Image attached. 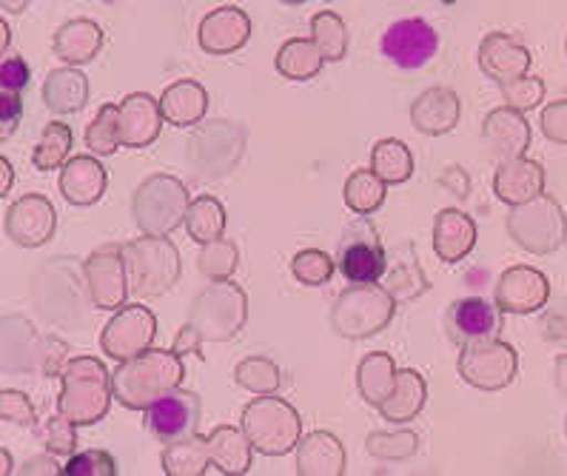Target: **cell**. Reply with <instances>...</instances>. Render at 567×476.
Here are the masks:
<instances>
[{"instance_id": "obj_15", "label": "cell", "mask_w": 567, "mask_h": 476, "mask_svg": "<svg viewBox=\"0 0 567 476\" xmlns=\"http://www.w3.org/2000/svg\"><path fill=\"white\" fill-rule=\"evenodd\" d=\"M86 280L97 309H121L128 294V277L123 249L103 246L86 260Z\"/></svg>"}, {"instance_id": "obj_12", "label": "cell", "mask_w": 567, "mask_h": 476, "mask_svg": "<svg viewBox=\"0 0 567 476\" xmlns=\"http://www.w3.org/2000/svg\"><path fill=\"white\" fill-rule=\"evenodd\" d=\"M380 49L400 69H422L440 52V34L422 18H405L385 29Z\"/></svg>"}, {"instance_id": "obj_13", "label": "cell", "mask_w": 567, "mask_h": 476, "mask_svg": "<svg viewBox=\"0 0 567 476\" xmlns=\"http://www.w3.org/2000/svg\"><path fill=\"white\" fill-rule=\"evenodd\" d=\"M243 317H246V294L226 280L217 282L214 289L203 291L192 311L194 325L203 334H212L217 340H226L234 331L243 329Z\"/></svg>"}, {"instance_id": "obj_14", "label": "cell", "mask_w": 567, "mask_h": 476, "mask_svg": "<svg viewBox=\"0 0 567 476\" xmlns=\"http://www.w3.org/2000/svg\"><path fill=\"white\" fill-rule=\"evenodd\" d=\"M505 329L502 309L494 300H482V297H465L456 300L445 314V331L451 342L467 345L476 340H496Z\"/></svg>"}, {"instance_id": "obj_27", "label": "cell", "mask_w": 567, "mask_h": 476, "mask_svg": "<svg viewBox=\"0 0 567 476\" xmlns=\"http://www.w3.org/2000/svg\"><path fill=\"white\" fill-rule=\"evenodd\" d=\"M161 114L163 121L177 128L194 126L206 117L208 94L197 81H177L161 94Z\"/></svg>"}, {"instance_id": "obj_9", "label": "cell", "mask_w": 567, "mask_h": 476, "mask_svg": "<svg viewBox=\"0 0 567 476\" xmlns=\"http://www.w3.org/2000/svg\"><path fill=\"white\" fill-rule=\"evenodd\" d=\"M388 271V255L377 228L368 220L354 223L340 240V275L348 282H380Z\"/></svg>"}, {"instance_id": "obj_42", "label": "cell", "mask_w": 567, "mask_h": 476, "mask_svg": "<svg viewBox=\"0 0 567 476\" xmlns=\"http://www.w3.org/2000/svg\"><path fill=\"white\" fill-rule=\"evenodd\" d=\"M337 266L334 260L322 249H302L297 251L291 260V275L302 282V286H322L334 277Z\"/></svg>"}, {"instance_id": "obj_18", "label": "cell", "mask_w": 567, "mask_h": 476, "mask_svg": "<svg viewBox=\"0 0 567 476\" xmlns=\"http://www.w3.org/2000/svg\"><path fill=\"white\" fill-rule=\"evenodd\" d=\"M163 123L166 121H163L161 114V103L146 92L128 94L126 101L117 106V135H121V146H152L161 137Z\"/></svg>"}, {"instance_id": "obj_52", "label": "cell", "mask_w": 567, "mask_h": 476, "mask_svg": "<svg viewBox=\"0 0 567 476\" xmlns=\"http://www.w3.org/2000/svg\"><path fill=\"white\" fill-rule=\"evenodd\" d=\"M200 340H203V331L194 325V322H188L186 329L181 331V337H177V342H174V351L177 354H194V351L200 349Z\"/></svg>"}, {"instance_id": "obj_25", "label": "cell", "mask_w": 567, "mask_h": 476, "mask_svg": "<svg viewBox=\"0 0 567 476\" xmlns=\"http://www.w3.org/2000/svg\"><path fill=\"white\" fill-rule=\"evenodd\" d=\"M476 246V223L460 211L445 208L434 220V251L442 262L465 260Z\"/></svg>"}, {"instance_id": "obj_54", "label": "cell", "mask_w": 567, "mask_h": 476, "mask_svg": "<svg viewBox=\"0 0 567 476\" xmlns=\"http://www.w3.org/2000/svg\"><path fill=\"white\" fill-rule=\"evenodd\" d=\"M14 186V168L7 157H0V200L9 195V188Z\"/></svg>"}, {"instance_id": "obj_32", "label": "cell", "mask_w": 567, "mask_h": 476, "mask_svg": "<svg viewBox=\"0 0 567 476\" xmlns=\"http://www.w3.org/2000/svg\"><path fill=\"white\" fill-rule=\"evenodd\" d=\"M326 66L320 46L308 38H295L277 52V72L288 81H311Z\"/></svg>"}, {"instance_id": "obj_41", "label": "cell", "mask_w": 567, "mask_h": 476, "mask_svg": "<svg viewBox=\"0 0 567 476\" xmlns=\"http://www.w3.org/2000/svg\"><path fill=\"white\" fill-rule=\"evenodd\" d=\"M234 380L246 391H254V394H274V391L280 389V371H277L271 360H262V356L243 360L237 371H234Z\"/></svg>"}, {"instance_id": "obj_28", "label": "cell", "mask_w": 567, "mask_h": 476, "mask_svg": "<svg viewBox=\"0 0 567 476\" xmlns=\"http://www.w3.org/2000/svg\"><path fill=\"white\" fill-rule=\"evenodd\" d=\"M427 400V385L416 371L411 369H396L394 389L382 400L380 414L385 416L388 423H411L422 411Z\"/></svg>"}, {"instance_id": "obj_55", "label": "cell", "mask_w": 567, "mask_h": 476, "mask_svg": "<svg viewBox=\"0 0 567 476\" xmlns=\"http://www.w3.org/2000/svg\"><path fill=\"white\" fill-rule=\"evenodd\" d=\"M556 385H559L561 394L567 396V354L556 360Z\"/></svg>"}, {"instance_id": "obj_45", "label": "cell", "mask_w": 567, "mask_h": 476, "mask_svg": "<svg viewBox=\"0 0 567 476\" xmlns=\"http://www.w3.org/2000/svg\"><path fill=\"white\" fill-rule=\"evenodd\" d=\"M234 266H237V249H234V242L217 240V242H208L206 249H203L200 271L206 277H212L214 282L228 280Z\"/></svg>"}, {"instance_id": "obj_37", "label": "cell", "mask_w": 567, "mask_h": 476, "mask_svg": "<svg viewBox=\"0 0 567 476\" xmlns=\"http://www.w3.org/2000/svg\"><path fill=\"white\" fill-rule=\"evenodd\" d=\"M388 186L380 177L371 172V168H360L346 180V206L354 211V215H374L380 211L382 203H385Z\"/></svg>"}, {"instance_id": "obj_11", "label": "cell", "mask_w": 567, "mask_h": 476, "mask_svg": "<svg viewBox=\"0 0 567 476\" xmlns=\"http://www.w3.org/2000/svg\"><path fill=\"white\" fill-rule=\"evenodd\" d=\"M200 396L194 394V391L174 389L148 405L146 428L163 445L177 443V439L197 434V428H200Z\"/></svg>"}, {"instance_id": "obj_29", "label": "cell", "mask_w": 567, "mask_h": 476, "mask_svg": "<svg viewBox=\"0 0 567 476\" xmlns=\"http://www.w3.org/2000/svg\"><path fill=\"white\" fill-rule=\"evenodd\" d=\"M208 445V456H212V463L223 470V474H234L240 476L251 468V443H248L246 431L231 428V425H220V428H214L212 434L206 436Z\"/></svg>"}, {"instance_id": "obj_59", "label": "cell", "mask_w": 567, "mask_h": 476, "mask_svg": "<svg viewBox=\"0 0 567 476\" xmlns=\"http://www.w3.org/2000/svg\"><path fill=\"white\" fill-rule=\"evenodd\" d=\"M282 3H288V7H297V3H302V0H282Z\"/></svg>"}, {"instance_id": "obj_39", "label": "cell", "mask_w": 567, "mask_h": 476, "mask_svg": "<svg viewBox=\"0 0 567 476\" xmlns=\"http://www.w3.org/2000/svg\"><path fill=\"white\" fill-rule=\"evenodd\" d=\"M311 41L320 46L326 61H342L348 52V32L340 14L320 12L311 21Z\"/></svg>"}, {"instance_id": "obj_10", "label": "cell", "mask_w": 567, "mask_h": 476, "mask_svg": "<svg viewBox=\"0 0 567 476\" xmlns=\"http://www.w3.org/2000/svg\"><path fill=\"white\" fill-rule=\"evenodd\" d=\"M154 334H157V317L146 306H126L109 320V325L101 334V349L109 360H132L152 349Z\"/></svg>"}, {"instance_id": "obj_21", "label": "cell", "mask_w": 567, "mask_h": 476, "mask_svg": "<svg viewBox=\"0 0 567 476\" xmlns=\"http://www.w3.org/2000/svg\"><path fill=\"white\" fill-rule=\"evenodd\" d=\"M545 192V168L539 163L522 157L502 161L494 175V195L507 206H522L530 203Z\"/></svg>"}, {"instance_id": "obj_50", "label": "cell", "mask_w": 567, "mask_h": 476, "mask_svg": "<svg viewBox=\"0 0 567 476\" xmlns=\"http://www.w3.org/2000/svg\"><path fill=\"white\" fill-rule=\"evenodd\" d=\"M542 135L547 141L559 143V146H567V101H556L542 112Z\"/></svg>"}, {"instance_id": "obj_57", "label": "cell", "mask_w": 567, "mask_h": 476, "mask_svg": "<svg viewBox=\"0 0 567 476\" xmlns=\"http://www.w3.org/2000/svg\"><path fill=\"white\" fill-rule=\"evenodd\" d=\"M7 46H9V27L0 21V54L7 52Z\"/></svg>"}, {"instance_id": "obj_26", "label": "cell", "mask_w": 567, "mask_h": 476, "mask_svg": "<svg viewBox=\"0 0 567 476\" xmlns=\"http://www.w3.org/2000/svg\"><path fill=\"white\" fill-rule=\"evenodd\" d=\"M346 470V448L334 434L315 431L297 443V474L340 476Z\"/></svg>"}, {"instance_id": "obj_44", "label": "cell", "mask_w": 567, "mask_h": 476, "mask_svg": "<svg viewBox=\"0 0 567 476\" xmlns=\"http://www.w3.org/2000/svg\"><path fill=\"white\" fill-rule=\"evenodd\" d=\"M502 89V97H505V106L516 108V112H530V108L539 106L545 101V83L539 77H516V81L505 83Z\"/></svg>"}, {"instance_id": "obj_20", "label": "cell", "mask_w": 567, "mask_h": 476, "mask_svg": "<svg viewBox=\"0 0 567 476\" xmlns=\"http://www.w3.org/2000/svg\"><path fill=\"white\" fill-rule=\"evenodd\" d=\"M248 38H251V21L237 7H220L208 12L197 32V41L206 54H231L246 46Z\"/></svg>"}, {"instance_id": "obj_43", "label": "cell", "mask_w": 567, "mask_h": 476, "mask_svg": "<svg viewBox=\"0 0 567 476\" xmlns=\"http://www.w3.org/2000/svg\"><path fill=\"white\" fill-rule=\"evenodd\" d=\"M368 451L377 459H388V463H402L416 451V434L414 431H400V434H377L368 436Z\"/></svg>"}, {"instance_id": "obj_46", "label": "cell", "mask_w": 567, "mask_h": 476, "mask_svg": "<svg viewBox=\"0 0 567 476\" xmlns=\"http://www.w3.org/2000/svg\"><path fill=\"white\" fill-rule=\"evenodd\" d=\"M63 474L69 476H114L117 465H114L112 454L106 451H83V454H72L63 465Z\"/></svg>"}, {"instance_id": "obj_23", "label": "cell", "mask_w": 567, "mask_h": 476, "mask_svg": "<svg viewBox=\"0 0 567 476\" xmlns=\"http://www.w3.org/2000/svg\"><path fill=\"white\" fill-rule=\"evenodd\" d=\"M482 137L491 152H496L502 161H511L525 155L530 146V123L525 121V114L511 106L494 108L482 123Z\"/></svg>"}, {"instance_id": "obj_31", "label": "cell", "mask_w": 567, "mask_h": 476, "mask_svg": "<svg viewBox=\"0 0 567 476\" xmlns=\"http://www.w3.org/2000/svg\"><path fill=\"white\" fill-rule=\"evenodd\" d=\"M43 101L49 112L72 114L86 106L89 81L81 69H54L43 83Z\"/></svg>"}, {"instance_id": "obj_56", "label": "cell", "mask_w": 567, "mask_h": 476, "mask_svg": "<svg viewBox=\"0 0 567 476\" xmlns=\"http://www.w3.org/2000/svg\"><path fill=\"white\" fill-rule=\"evenodd\" d=\"M0 3H3V9H9V12H23L29 0H0Z\"/></svg>"}, {"instance_id": "obj_51", "label": "cell", "mask_w": 567, "mask_h": 476, "mask_svg": "<svg viewBox=\"0 0 567 476\" xmlns=\"http://www.w3.org/2000/svg\"><path fill=\"white\" fill-rule=\"evenodd\" d=\"M29 81H32V69L23 58L12 54L7 61H0V89L21 94L29 86Z\"/></svg>"}, {"instance_id": "obj_58", "label": "cell", "mask_w": 567, "mask_h": 476, "mask_svg": "<svg viewBox=\"0 0 567 476\" xmlns=\"http://www.w3.org/2000/svg\"><path fill=\"white\" fill-rule=\"evenodd\" d=\"M12 470V459H9V454L3 448H0V474H9Z\"/></svg>"}, {"instance_id": "obj_30", "label": "cell", "mask_w": 567, "mask_h": 476, "mask_svg": "<svg viewBox=\"0 0 567 476\" xmlns=\"http://www.w3.org/2000/svg\"><path fill=\"white\" fill-rule=\"evenodd\" d=\"M103 46V32L92 21H72L54 34V54L69 66H83L94 61Z\"/></svg>"}, {"instance_id": "obj_35", "label": "cell", "mask_w": 567, "mask_h": 476, "mask_svg": "<svg viewBox=\"0 0 567 476\" xmlns=\"http://www.w3.org/2000/svg\"><path fill=\"white\" fill-rule=\"evenodd\" d=\"M371 172L385 186H400V183H408L411 175H414V157H411L405 143L394 141V137H385L371 152Z\"/></svg>"}, {"instance_id": "obj_24", "label": "cell", "mask_w": 567, "mask_h": 476, "mask_svg": "<svg viewBox=\"0 0 567 476\" xmlns=\"http://www.w3.org/2000/svg\"><path fill=\"white\" fill-rule=\"evenodd\" d=\"M411 123L420 135H447L460 123V97L454 89L434 86L422 92L411 106Z\"/></svg>"}, {"instance_id": "obj_8", "label": "cell", "mask_w": 567, "mask_h": 476, "mask_svg": "<svg viewBox=\"0 0 567 476\" xmlns=\"http://www.w3.org/2000/svg\"><path fill=\"white\" fill-rule=\"evenodd\" d=\"M460 376L480 391H502L519 374V354L514 345L496 340H476L462 345Z\"/></svg>"}, {"instance_id": "obj_19", "label": "cell", "mask_w": 567, "mask_h": 476, "mask_svg": "<svg viewBox=\"0 0 567 476\" xmlns=\"http://www.w3.org/2000/svg\"><path fill=\"white\" fill-rule=\"evenodd\" d=\"M480 69L499 86L525 77L530 69V52L505 32H491L480 43Z\"/></svg>"}, {"instance_id": "obj_1", "label": "cell", "mask_w": 567, "mask_h": 476, "mask_svg": "<svg viewBox=\"0 0 567 476\" xmlns=\"http://www.w3.org/2000/svg\"><path fill=\"white\" fill-rule=\"evenodd\" d=\"M186 369L177 351L146 349L143 354L123 360L112 374V394L132 411H146L154 400L181 389Z\"/></svg>"}, {"instance_id": "obj_48", "label": "cell", "mask_w": 567, "mask_h": 476, "mask_svg": "<svg viewBox=\"0 0 567 476\" xmlns=\"http://www.w3.org/2000/svg\"><path fill=\"white\" fill-rule=\"evenodd\" d=\"M0 420L32 428L38 423V414H34L27 394H21V391H0Z\"/></svg>"}, {"instance_id": "obj_5", "label": "cell", "mask_w": 567, "mask_h": 476, "mask_svg": "<svg viewBox=\"0 0 567 476\" xmlns=\"http://www.w3.org/2000/svg\"><path fill=\"white\" fill-rule=\"evenodd\" d=\"M394 317V297L380 282H351L331 311V325L348 340H362L382 331Z\"/></svg>"}, {"instance_id": "obj_3", "label": "cell", "mask_w": 567, "mask_h": 476, "mask_svg": "<svg viewBox=\"0 0 567 476\" xmlns=\"http://www.w3.org/2000/svg\"><path fill=\"white\" fill-rule=\"evenodd\" d=\"M128 289L134 297L157 300L181 280V255L168 237H141L123 249Z\"/></svg>"}, {"instance_id": "obj_36", "label": "cell", "mask_w": 567, "mask_h": 476, "mask_svg": "<svg viewBox=\"0 0 567 476\" xmlns=\"http://www.w3.org/2000/svg\"><path fill=\"white\" fill-rule=\"evenodd\" d=\"M396 365L388 354H368L357 371V383H360V394L365 403L380 408L382 400L394 389Z\"/></svg>"}, {"instance_id": "obj_53", "label": "cell", "mask_w": 567, "mask_h": 476, "mask_svg": "<svg viewBox=\"0 0 567 476\" xmlns=\"http://www.w3.org/2000/svg\"><path fill=\"white\" fill-rule=\"evenodd\" d=\"M21 474H63V465L52 463V456H41V459L23 465Z\"/></svg>"}, {"instance_id": "obj_7", "label": "cell", "mask_w": 567, "mask_h": 476, "mask_svg": "<svg viewBox=\"0 0 567 476\" xmlns=\"http://www.w3.org/2000/svg\"><path fill=\"white\" fill-rule=\"evenodd\" d=\"M507 235L530 255H554L567 240V217L554 197L539 195L536 200L511 208Z\"/></svg>"}, {"instance_id": "obj_6", "label": "cell", "mask_w": 567, "mask_h": 476, "mask_svg": "<svg viewBox=\"0 0 567 476\" xmlns=\"http://www.w3.org/2000/svg\"><path fill=\"white\" fill-rule=\"evenodd\" d=\"M188 203L192 197L177 177L154 175L134 192V220L143 235L168 237L186 220Z\"/></svg>"}, {"instance_id": "obj_33", "label": "cell", "mask_w": 567, "mask_h": 476, "mask_svg": "<svg viewBox=\"0 0 567 476\" xmlns=\"http://www.w3.org/2000/svg\"><path fill=\"white\" fill-rule=\"evenodd\" d=\"M186 231L194 242L208 246V242L223 240V231H226V208L217 197H197V200L188 203L186 211Z\"/></svg>"}, {"instance_id": "obj_47", "label": "cell", "mask_w": 567, "mask_h": 476, "mask_svg": "<svg viewBox=\"0 0 567 476\" xmlns=\"http://www.w3.org/2000/svg\"><path fill=\"white\" fill-rule=\"evenodd\" d=\"M74 428L78 425L72 423V420H66L63 414H58L54 420H49L47 425V448L52 456H72L74 454V445H78V434H74Z\"/></svg>"}, {"instance_id": "obj_22", "label": "cell", "mask_w": 567, "mask_h": 476, "mask_svg": "<svg viewBox=\"0 0 567 476\" xmlns=\"http://www.w3.org/2000/svg\"><path fill=\"white\" fill-rule=\"evenodd\" d=\"M109 175L103 163L92 155L69 157L61 168V195L66 197L72 206H94L106 195Z\"/></svg>"}, {"instance_id": "obj_49", "label": "cell", "mask_w": 567, "mask_h": 476, "mask_svg": "<svg viewBox=\"0 0 567 476\" xmlns=\"http://www.w3.org/2000/svg\"><path fill=\"white\" fill-rule=\"evenodd\" d=\"M21 117H23L21 94L0 89V143L9 141V137L18 132V126H21Z\"/></svg>"}, {"instance_id": "obj_34", "label": "cell", "mask_w": 567, "mask_h": 476, "mask_svg": "<svg viewBox=\"0 0 567 476\" xmlns=\"http://www.w3.org/2000/svg\"><path fill=\"white\" fill-rule=\"evenodd\" d=\"M212 465L208 445L203 436H186L177 443H168L163 451V470L168 476H203Z\"/></svg>"}, {"instance_id": "obj_2", "label": "cell", "mask_w": 567, "mask_h": 476, "mask_svg": "<svg viewBox=\"0 0 567 476\" xmlns=\"http://www.w3.org/2000/svg\"><path fill=\"white\" fill-rule=\"evenodd\" d=\"M112 376L106 365L94 356H78L63 365L58 414L72 420L74 425L101 423L112 405Z\"/></svg>"}, {"instance_id": "obj_16", "label": "cell", "mask_w": 567, "mask_h": 476, "mask_svg": "<svg viewBox=\"0 0 567 476\" xmlns=\"http://www.w3.org/2000/svg\"><path fill=\"white\" fill-rule=\"evenodd\" d=\"M550 297V282L539 269L514 266L499 277L494 291V302L507 314H534L545 309Z\"/></svg>"}, {"instance_id": "obj_60", "label": "cell", "mask_w": 567, "mask_h": 476, "mask_svg": "<svg viewBox=\"0 0 567 476\" xmlns=\"http://www.w3.org/2000/svg\"><path fill=\"white\" fill-rule=\"evenodd\" d=\"M565 431H567V423H565Z\"/></svg>"}, {"instance_id": "obj_4", "label": "cell", "mask_w": 567, "mask_h": 476, "mask_svg": "<svg viewBox=\"0 0 567 476\" xmlns=\"http://www.w3.org/2000/svg\"><path fill=\"white\" fill-rule=\"evenodd\" d=\"M243 431L254 451L266 456H282L300 443L302 425L295 405L271 394H260L243 408Z\"/></svg>"}, {"instance_id": "obj_17", "label": "cell", "mask_w": 567, "mask_h": 476, "mask_svg": "<svg viewBox=\"0 0 567 476\" xmlns=\"http://www.w3.org/2000/svg\"><path fill=\"white\" fill-rule=\"evenodd\" d=\"M58 226L54 206L43 195H27L7 211V235L23 249L47 246Z\"/></svg>"}, {"instance_id": "obj_40", "label": "cell", "mask_w": 567, "mask_h": 476, "mask_svg": "<svg viewBox=\"0 0 567 476\" xmlns=\"http://www.w3.org/2000/svg\"><path fill=\"white\" fill-rule=\"evenodd\" d=\"M86 146L92 148V155L109 157L121 148V135H117V106L106 103V106L97 112L92 123L86 128Z\"/></svg>"}, {"instance_id": "obj_38", "label": "cell", "mask_w": 567, "mask_h": 476, "mask_svg": "<svg viewBox=\"0 0 567 476\" xmlns=\"http://www.w3.org/2000/svg\"><path fill=\"white\" fill-rule=\"evenodd\" d=\"M72 128L61 121H52L47 128H43L41 143L34 146L32 163L38 172H54L58 166L69 161V152H72Z\"/></svg>"}]
</instances>
